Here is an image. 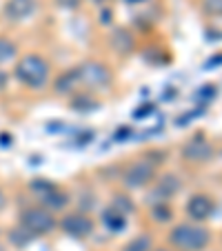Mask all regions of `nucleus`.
Returning a JSON list of instances; mask_svg holds the SVG:
<instances>
[{
	"mask_svg": "<svg viewBox=\"0 0 222 251\" xmlns=\"http://www.w3.org/2000/svg\"><path fill=\"white\" fill-rule=\"evenodd\" d=\"M167 240L175 251H204L211 245V231L198 223H178L169 229Z\"/></svg>",
	"mask_w": 222,
	"mask_h": 251,
	"instance_id": "f257e3e1",
	"label": "nucleus"
},
{
	"mask_svg": "<svg viewBox=\"0 0 222 251\" xmlns=\"http://www.w3.org/2000/svg\"><path fill=\"white\" fill-rule=\"evenodd\" d=\"M14 78L27 89L38 91L43 87H47L49 78H51V67L38 53H27V56L18 58V62H16Z\"/></svg>",
	"mask_w": 222,
	"mask_h": 251,
	"instance_id": "f03ea898",
	"label": "nucleus"
},
{
	"mask_svg": "<svg viewBox=\"0 0 222 251\" xmlns=\"http://www.w3.org/2000/svg\"><path fill=\"white\" fill-rule=\"evenodd\" d=\"M20 227L27 233H31L33 238L38 236H47L53 229L58 227V220L49 209L45 207H27L23 213H20Z\"/></svg>",
	"mask_w": 222,
	"mask_h": 251,
	"instance_id": "7ed1b4c3",
	"label": "nucleus"
},
{
	"mask_svg": "<svg viewBox=\"0 0 222 251\" xmlns=\"http://www.w3.org/2000/svg\"><path fill=\"white\" fill-rule=\"evenodd\" d=\"M153 178H156V162L145 158V160H136L131 165H127L120 182L127 189H145V187H149L153 182Z\"/></svg>",
	"mask_w": 222,
	"mask_h": 251,
	"instance_id": "20e7f679",
	"label": "nucleus"
},
{
	"mask_svg": "<svg viewBox=\"0 0 222 251\" xmlns=\"http://www.w3.org/2000/svg\"><path fill=\"white\" fill-rule=\"evenodd\" d=\"M58 227L62 229V233L69 238H76V240H82V238L94 236L96 225L91 220V216L87 211H69L62 216V220L58 223Z\"/></svg>",
	"mask_w": 222,
	"mask_h": 251,
	"instance_id": "39448f33",
	"label": "nucleus"
},
{
	"mask_svg": "<svg viewBox=\"0 0 222 251\" xmlns=\"http://www.w3.org/2000/svg\"><path fill=\"white\" fill-rule=\"evenodd\" d=\"M78 71V80L82 85H87L89 89H98V87H104L111 82V71L109 67H104L102 62L98 60H89V62H82L80 67H76Z\"/></svg>",
	"mask_w": 222,
	"mask_h": 251,
	"instance_id": "423d86ee",
	"label": "nucleus"
},
{
	"mask_svg": "<svg viewBox=\"0 0 222 251\" xmlns=\"http://www.w3.org/2000/svg\"><path fill=\"white\" fill-rule=\"evenodd\" d=\"M184 211H187L191 223L202 225L216 213V202L211 200L209 194H194L187 200V204H184Z\"/></svg>",
	"mask_w": 222,
	"mask_h": 251,
	"instance_id": "0eeeda50",
	"label": "nucleus"
},
{
	"mask_svg": "<svg viewBox=\"0 0 222 251\" xmlns=\"http://www.w3.org/2000/svg\"><path fill=\"white\" fill-rule=\"evenodd\" d=\"M182 189V180H180L178 174H165L160 176V180L156 182V187L151 189V194H149V198H151V202H169L171 196H175L178 191Z\"/></svg>",
	"mask_w": 222,
	"mask_h": 251,
	"instance_id": "6e6552de",
	"label": "nucleus"
},
{
	"mask_svg": "<svg viewBox=\"0 0 222 251\" xmlns=\"http://www.w3.org/2000/svg\"><path fill=\"white\" fill-rule=\"evenodd\" d=\"M213 156V145L207 142L204 138H194V140L184 142L182 158L189 162H207Z\"/></svg>",
	"mask_w": 222,
	"mask_h": 251,
	"instance_id": "1a4fd4ad",
	"label": "nucleus"
},
{
	"mask_svg": "<svg viewBox=\"0 0 222 251\" xmlns=\"http://www.w3.org/2000/svg\"><path fill=\"white\" fill-rule=\"evenodd\" d=\"M33 11H36V0H7L5 18L11 23H20V20L29 18Z\"/></svg>",
	"mask_w": 222,
	"mask_h": 251,
	"instance_id": "9d476101",
	"label": "nucleus"
},
{
	"mask_svg": "<svg viewBox=\"0 0 222 251\" xmlns=\"http://www.w3.org/2000/svg\"><path fill=\"white\" fill-rule=\"evenodd\" d=\"M38 200H40V207H45V209H49L51 213H56V211H62V209L69 204L71 198L60 189V187H53L51 191H47L45 196H40Z\"/></svg>",
	"mask_w": 222,
	"mask_h": 251,
	"instance_id": "9b49d317",
	"label": "nucleus"
},
{
	"mask_svg": "<svg viewBox=\"0 0 222 251\" xmlns=\"http://www.w3.org/2000/svg\"><path fill=\"white\" fill-rule=\"evenodd\" d=\"M102 225L109 229L111 233H118V231H123V229H127V216L124 213H120L118 209H114L111 204H109L107 209L102 211Z\"/></svg>",
	"mask_w": 222,
	"mask_h": 251,
	"instance_id": "f8f14e48",
	"label": "nucleus"
},
{
	"mask_svg": "<svg viewBox=\"0 0 222 251\" xmlns=\"http://www.w3.org/2000/svg\"><path fill=\"white\" fill-rule=\"evenodd\" d=\"M78 71L76 69H69L65 71V74H60V76L56 78V82H53V87H56V94L65 96V94H71V89L78 85Z\"/></svg>",
	"mask_w": 222,
	"mask_h": 251,
	"instance_id": "ddd939ff",
	"label": "nucleus"
},
{
	"mask_svg": "<svg viewBox=\"0 0 222 251\" xmlns=\"http://www.w3.org/2000/svg\"><path fill=\"white\" fill-rule=\"evenodd\" d=\"M120 251H153V238L149 233H138L127 245H123Z\"/></svg>",
	"mask_w": 222,
	"mask_h": 251,
	"instance_id": "4468645a",
	"label": "nucleus"
},
{
	"mask_svg": "<svg viewBox=\"0 0 222 251\" xmlns=\"http://www.w3.org/2000/svg\"><path fill=\"white\" fill-rule=\"evenodd\" d=\"M151 220L153 223H160V225H167L173 220V209H171L169 202H156L151 207Z\"/></svg>",
	"mask_w": 222,
	"mask_h": 251,
	"instance_id": "2eb2a0df",
	"label": "nucleus"
},
{
	"mask_svg": "<svg viewBox=\"0 0 222 251\" xmlns=\"http://www.w3.org/2000/svg\"><path fill=\"white\" fill-rule=\"evenodd\" d=\"M111 45H114L120 53H129L133 49V36L129 31H124V29H118V31L111 36Z\"/></svg>",
	"mask_w": 222,
	"mask_h": 251,
	"instance_id": "dca6fc26",
	"label": "nucleus"
},
{
	"mask_svg": "<svg viewBox=\"0 0 222 251\" xmlns=\"http://www.w3.org/2000/svg\"><path fill=\"white\" fill-rule=\"evenodd\" d=\"M16 56H18V47H16V43L9 40L7 36H0V65L16 60Z\"/></svg>",
	"mask_w": 222,
	"mask_h": 251,
	"instance_id": "f3484780",
	"label": "nucleus"
},
{
	"mask_svg": "<svg viewBox=\"0 0 222 251\" xmlns=\"http://www.w3.org/2000/svg\"><path fill=\"white\" fill-rule=\"evenodd\" d=\"M111 207L118 209L120 213H124V216H129V213H133V209H136V204H133V200L129 198V196H114V202H111Z\"/></svg>",
	"mask_w": 222,
	"mask_h": 251,
	"instance_id": "a211bd4d",
	"label": "nucleus"
},
{
	"mask_svg": "<svg viewBox=\"0 0 222 251\" xmlns=\"http://www.w3.org/2000/svg\"><path fill=\"white\" fill-rule=\"evenodd\" d=\"M9 240H11V245L14 247H27L29 242L33 240V236L25 231L23 227H18V229H11L9 231Z\"/></svg>",
	"mask_w": 222,
	"mask_h": 251,
	"instance_id": "6ab92c4d",
	"label": "nucleus"
},
{
	"mask_svg": "<svg viewBox=\"0 0 222 251\" xmlns=\"http://www.w3.org/2000/svg\"><path fill=\"white\" fill-rule=\"evenodd\" d=\"M53 187H56V185H53L51 180H47V178H38V180H33V182H31V191L36 194V198L45 196L47 191H51Z\"/></svg>",
	"mask_w": 222,
	"mask_h": 251,
	"instance_id": "aec40b11",
	"label": "nucleus"
},
{
	"mask_svg": "<svg viewBox=\"0 0 222 251\" xmlns=\"http://www.w3.org/2000/svg\"><path fill=\"white\" fill-rule=\"evenodd\" d=\"M56 2L60 7H65V9H78L82 0H56Z\"/></svg>",
	"mask_w": 222,
	"mask_h": 251,
	"instance_id": "412c9836",
	"label": "nucleus"
},
{
	"mask_svg": "<svg viewBox=\"0 0 222 251\" xmlns=\"http://www.w3.org/2000/svg\"><path fill=\"white\" fill-rule=\"evenodd\" d=\"M5 87H7V74L0 69V89H5Z\"/></svg>",
	"mask_w": 222,
	"mask_h": 251,
	"instance_id": "4be33fe9",
	"label": "nucleus"
},
{
	"mask_svg": "<svg viewBox=\"0 0 222 251\" xmlns=\"http://www.w3.org/2000/svg\"><path fill=\"white\" fill-rule=\"evenodd\" d=\"M5 204H7V198H5V191L0 189V211L5 209Z\"/></svg>",
	"mask_w": 222,
	"mask_h": 251,
	"instance_id": "5701e85b",
	"label": "nucleus"
},
{
	"mask_svg": "<svg viewBox=\"0 0 222 251\" xmlns=\"http://www.w3.org/2000/svg\"><path fill=\"white\" fill-rule=\"evenodd\" d=\"M153 251H169V249H165V247H162V249H153Z\"/></svg>",
	"mask_w": 222,
	"mask_h": 251,
	"instance_id": "b1692460",
	"label": "nucleus"
},
{
	"mask_svg": "<svg viewBox=\"0 0 222 251\" xmlns=\"http://www.w3.org/2000/svg\"><path fill=\"white\" fill-rule=\"evenodd\" d=\"M94 2H104V0H94Z\"/></svg>",
	"mask_w": 222,
	"mask_h": 251,
	"instance_id": "393cba45",
	"label": "nucleus"
}]
</instances>
